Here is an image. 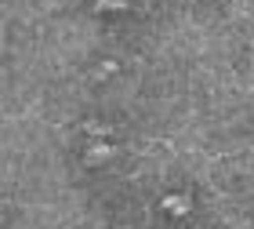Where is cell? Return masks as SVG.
Segmentation results:
<instances>
[{"instance_id":"6da1fadb","label":"cell","mask_w":254,"mask_h":229,"mask_svg":"<svg viewBox=\"0 0 254 229\" xmlns=\"http://www.w3.org/2000/svg\"><path fill=\"white\" fill-rule=\"evenodd\" d=\"M164 208H167V211H175V215H186V211H189V200H186V197H167V200H164Z\"/></svg>"},{"instance_id":"3957f363","label":"cell","mask_w":254,"mask_h":229,"mask_svg":"<svg viewBox=\"0 0 254 229\" xmlns=\"http://www.w3.org/2000/svg\"><path fill=\"white\" fill-rule=\"evenodd\" d=\"M98 7H102V11H109V7H127V0H98Z\"/></svg>"},{"instance_id":"7a4b0ae2","label":"cell","mask_w":254,"mask_h":229,"mask_svg":"<svg viewBox=\"0 0 254 229\" xmlns=\"http://www.w3.org/2000/svg\"><path fill=\"white\" fill-rule=\"evenodd\" d=\"M87 156H91V164H102V160H109V156H113V150H109V146H95V150H91Z\"/></svg>"}]
</instances>
